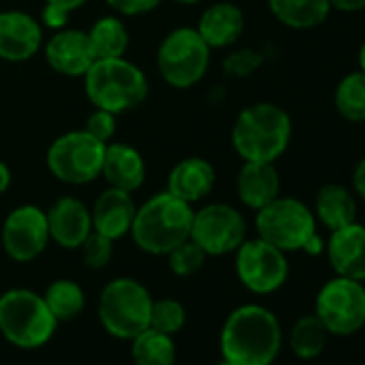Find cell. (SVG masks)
<instances>
[{
    "label": "cell",
    "instance_id": "32",
    "mask_svg": "<svg viewBox=\"0 0 365 365\" xmlns=\"http://www.w3.org/2000/svg\"><path fill=\"white\" fill-rule=\"evenodd\" d=\"M80 250H82V260H84V264L88 269H103L112 260L114 241L93 230L84 239V243L80 245Z\"/></svg>",
    "mask_w": 365,
    "mask_h": 365
},
{
    "label": "cell",
    "instance_id": "14",
    "mask_svg": "<svg viewBox=\"0 0 365 365\" xmlns=\"http://www.w3.org/2000/svg\"><path fill=\"white\" fill-rule=\"evenodd\" d=\"M43 46L41 24L24 11H0V58L7 63L31 61Z\"/></svg>",
    "mask_w": 365,
    "mask_h": 365
},
{
    "label": "cell",
    "instance_id": "7",
    "mask_svg": "<svg viewBox=\"0 0 365 365\" xmlns=\"http://www.w3.org/2000/svg\"><path fill=\"white\" fill-rule=\"evenodd\" d=\"M153 299L148 290L131 279H112L99 297V320L101 324L120 339H133L148 329Z\"/></svg>",
    "mask_w": 365,
    "mask_h": 365
},
{
    "label": "cell",
    "instance_id": "33",
    "mask_svg": "<svg viewBox=\"0 0 365 365\" xmlns=\"http://www.w3.org/2000/svg\"><path fill=\"white\" fill-rule=\"evenodd\" d=\"M264 63V56L258 50L243 48L224 58V71L232 78H250L254 76Z\"/></svg>",
    "mask_w": 365,
    "mask_h": 365
},
{
    "label": "cell",
    "instance_id": "4",
    "mask_svg": "<svg viewBox=\"0 0 365 365\" xmlns=\"http://www.w3.org/2000/svg\"><path fill=\"white\" fill-rule=\"evenodd\" d=\"M84 93L95 108L118 116L144 103L148 78L125 56L95 61L84 73Z\"/></svg>",
    "mask_w": 365,
    "mask_h": 365
},
{
    "label": "cell",
    "instance_id": "22",
    "mask_svg": "<svg viewBox=\"0 0 365 365\" xmlns=\"http://www.w3.org/2000/svg\"><path fill=\"white\" fill-rule=\"evenodd\" d=\"M196 31L211 50L230 48L245 31L243 9L235 3H215L205 9Z\"/></svg>",
    "mask_w": 365,
    "mask_h": 365
},
{
    "label": "cell",
    "instance_id": "34",
    "mask_svg": "<svg viewBox=\"0 0 365 365\" xmlns=\"http://www.w3.org/2000/svg\"><path fill=\"white\" fill-rule=\"evenodd\" d=\"M88 0H46L43 7V24L50 29H65L67 18L78 11L80 7H84Z\"/></svg>",
    "mask_w": 365,
    "mask_h": 365
},
{
    "label": "cell",
    "instance_id": "35",
    "mask_svg": "<svg viewBox=\"0 0 365 365\" xmlns=\"http://www.w3.org/2000/svg\"><path fill=\"white\" fill-rule=\"evenodd\" d=\"M84 131H88L93 138H97L103 144L112 142V138L116 135V114L95 108V112L88 114L84 123Z\"/></svg>",
    "mask_w": 365,
    "mask_h": 365
},
{
    "label": "cell",
    "instance_id": "28",
    "mask_svg": "<svg viewBox=\"0 0 365 365\" xmlns=\"http://www.w3.org/2000/svg\"><path fill=\"white\" fill-rule=\"evenodd\" d=\"M327 341L329 331L316 314L299 318L290 331V346L299 359H316L324 350Z\"/></svg>",
    "mask_w": 365,
    "mask_h": 365
},
{
    "label": "cell",
    "instance_id": "11",
    "mask_svg": "<svg viewBox=\"0 0 365 365\" xmlns=\"http://www.w3.org/2000/svg\"><path fill=\"white\" fill-rule=\"evenodd\" d=\"M247 224L239 209L213 202L194 211L192 222V241L202 247L207 256H224L237 252V247L245 241Z\"/></svg>",
    "mask_w": 365,
    "mask_h": 365
},
{
    "label": "cell",
    "instance_id": "23",
    "mask_svg": "<svg viewBox=\"0 0 365 365\" xmlns=\"http://www.w3.org/2000/svg\"><path fill=\"white\" fill-rule=\"evenodd\" d=\"M316 222H320L327 230L344 228L352 222H356V200L350 190L344 185H322L316 194V207H314Z\"/></svg>",
    "mask_w": 365,
    "mask_h": 365
},
{
    "label": "cell",
    "instance_id": "3",
    "mask_svg": "<svg viewBox=\"0 0 365 365\" xmlns=\"http://www.w3.org/2000/svg\"><path fill=\"white\" fill-rule=\"evenodd\" d=\"M194 209L168 192L148 198L133 217L131 237L133 243L155 256H165L170 250L192 237Z\"/></svg>",
    "mask_w": 365,
    "mask_h": 365
},
{
    "label": "cell",
    "instance_id": "43",
    "mask_svg": "<svg viewBox=\"0 0 365 365\" xmlns=\"http://www.w3.org/2000/svg\"><path fill=\"white\" fill-rule=\"evenodd\" d=\"M363 226H365V224H363Z\"/></svg>",
    "mask_w": 365,
    "mask_h": 365
},
{
    "label": "cell",
    "instance_id": "29",
    "mask_svg": "<svg viewBox=\"0 0 365 365\" xmlns=\"http://www.w3.org/2000/svg\"><path fill=\"white\" fill-rule=\"evenodd\" d=\"M43 301L56 320H69L84 309V292L71 279H58L50 284L43 294Z\"/></svg>",
    "mask_w": 365,
    "mask_h": 365
},
{
    "label": "cell",
    "instance_id": "6",
    "mask_svg": "<svg viewBox=\"0 0 365 365\" xmlns=\"http://www.w3.org/2000/svg\"><path fill=\"white\" fill-rule=\"evenodd\" d=\"M211 48L196 29L180 26L170 31L157 50V69L172 88H192L209 71Z\"/></svg>",
    "mask_w": 365,
    "mask_h": 365
},
{
    "label": "cell",
    "instance_id": "16",
    "mask_svg": "<svg viewBox=\"0 0 365 365\" xmlns=\"http://www.w3.org/2000/svg\"><path fill=\"white\" fill-rule=\"evenodd\" d=\"M46 215L50 239L61 247L78 250L84 243V239L93 232L91 209L80 198L63 196L50 207V211H46Z\"/></svg>",
    "mask_w": 365,
    "mask_h": 365
},
{
    "label": "cell",
    "instance_id": "25",
    "mask_svg": "<svg viewBox=\"0 0 365 365\" xmlns=\"http://www.w3.org/2000/svg\"><path fill=\"white\" fill-rule=\"evenodd\" d=\"M95 61H106V58H123L127 48H129V33L127 26L120 18L116 16H103L99 18L91 31L86 33Z\"/></svg>",
    "mask_w": 365,
    "mask_h": 365
},
{
    "label": "cell",
    "instance_id": "38",
    "mask_svg": "<svg viewBox=\"0 0 365 365\" xmlns=\"http://www.w3.org/2000/svg\"><path fill=\"white\" fill-rule=\"evenodd\" d=\"M331 9L344 11V14H356L365 9V0H329Z\"/></svg>",
    "mask_w": 365,
    "mask_h": 365
},
{
    "label": "cell",
    "instance_id": "18",
    "mask_svg": "<svg viewBox=\"0 0 365 365\" xmlns=\"http://www.w3.org/2000/svg\"><path fill=\"white\" fill-rule=\"evenodd\" d=\"M215 187V168L202 157L180 159L168 174L165 192L187 205L205 200Z\"/></svg>",
    "mask_w": 365,
    "mask_h": 365
},
{
    "label": "cell",
    "instance_id": "8",
    "mask_svg": "<svg viewBox=\"0 0 365 365\" xmlns=\"http://www.w3.org/2000/svg\"><path fill=\"white\" fill-rule=\"evenodd\" d=\"M256 230L262 241L284 254L305 250L309 239L318 235L314 211L297 198L282 196L256 211Z\"/></svg>",
    "mask_w": 365,
    "mask_h": 365
},
{
    "label": "cell",
    "instance_id": "30",
    "mask_svg": "<svg viewBox=\"0 0 365 365\" xmlns=\"http://www.w3.org/2000/svg\"><path fill=\"white\" fill-rule=\"evenodd\" d=\"M165 256H168V264H170L172 273L180 275V277L198 273L202 269L205 260H207V254L202 252V247L198 243H194L192 239L182 241L180 245L170 250Z\"/></svg>",
    "mask_w": 365,
    "mask_h": 365
},
{
    "label": "cell",
    "instance_id": "9",
    "mask_svg": "<svg viewBox=\"0 0 365 365\" xmlns=\"http://www.w3.org/2000/svg\"><path fill=\"white\" fill-rule=\"evenodd\" d=\"M106 144L84 129L58 135L46 155L48 170L67 185H86L101 176Z\"/></svg>",
    "mask_w": 365,
    "mask_h": 365
},
{
    "label": "cell",
    "instance_id": "13",
    "mask_svg": "<svg viewBox=\"0 0 365 365\" xmlns=\"http://www.w3.org/2000/svg\"><path fill=\"white\" fill-rule=\"evenodd\" d=\"M50 243L48 215L35 205L16 207L3 224V247L16 262H31Z\"/></svg>",
    "mask_w": 365,
    "mask_h": 365
},
{
    "label": "cell",
    "instance_id": "21",
    "mask_svg": "<svg viewBox=\"0 0 365 365\" xmlns=\"http://www.w3.org/2000/svg\"><path fill=\"white\" fill-rule=\"evenodd\" d=\"M279 174L275 163L267 161H245L237 176V196L254 211H260L279 196Z\"/></svg>",
    "mask_w": 365,
    "mask_h": 365
},
{
    "label": "cell",
    "instance_id": "1",
    "mask_svg": "<svg viewBox=\"0 0 365 365\" xmlns=\"http://www.w3.org/2000/svg\"><path fill=\"white\" fill-rule=\"evenodd\" d=\"M282 348V327L260 305L235 309L222 331V354L237 365H271Z\"/></svg>",
    "mask_w": 365,
    "mask_h": 365
},
{
    "label": "cell",
    "instance_id": "5",
    "mask_svg": "<svg viewBox=\"0 0 365 365\" xmlns=\"http://www.w3.org/2000/svg\"><path fill=\"white\" fill-rule=\"evenodd\" d=\"M56 329V318L43 297L33 290L16 288L0 297V331L20 348L43 346Z\"/></svg>",
    "mask_w": 365,
    "mask_h": 365
},
{
    "label": "cell",
    "instance_id": "17",
    "mask_svg": "<svg viewBox=\"0 0 365 365\" xmlns=\"http://www.w3.org/2000/svg\"><path fill=\"white\" fill-rule=\"evenodd\" d=\"M327 254L333 271L339 277L365 282V226L348 224L331 232Z\"/></svg>",
    "mask_w": 365,
    "mask_h": 365
},
{
    "label": "cell",
    "instance_id": "39",
    "mask_svg": "<svg viewBox=\"0 0 365 365\" xmlns=\"http://www.w3.org/2000/svg\"><path fill=\"white\" fill-rule=\"evenodd\" d=\"M11 187V170L5 161H0V196Z\"/></svg>",
    "mask_w": 365,
    "mask_h": 365
},
{
    "label": "cell",
    "instance_id": "12",
    "mask_svg": "<svg viewBox=\"0 0 365 365\" xmlns=\"http://www.w3.org/2000/svg\"><path fill=\"white\" fill-rule=\"evenodd\" d=\"M235 267L241 284L256 294H271L279 290L288 279L286 254L260 237L243 241L237 247Z\"/></svg>",
    "mask_w": 365,
    "mask_h": 365
},
{
    "label": "cell",
    "instance_id": "37",
    "mask_svg": "<svg viewBox=\"0 0 365 365\" xmlns=\"http://www.w3.org/2000/svg\"><path fill=\"white\" fill-rule=\"evenodd\" d=\"M352 187H354V192L359 194V198L365 202V157L354 165V172H352Z\"/></svg>",
    "mask_w": 365,
    "mask_h": 365
},
{
    "label": "cell",
    "instance_id": "24",
    "mask_svg": "<svg viewBox=\"0 0 365 365\" xmlns=\"http://www.w3.org/2000/svg\"><path fill=\"white\" fill-rule=\"evenodd\" d=\"M269 9L279 24L294 31L316 29L331 14L329 0H269Z\"/></svg>",
    "mask_w": 365,
    "mask_h": 365
},
{
    "label": "cell",
    "instance_id": "42",
    "mask_svg": "<svg viewBox=\"0 0 365 365\" xmlns=\"http://www.w3.org/2000/svg\"><path fill=\"white\" fill-rule=\"evenodd\" d=\"M217 365H237V363H232V361H228V359H224L222 363H217Z\"/></svg>",
    "mask_w": 365,
    "mask_h": 365
},
{
    "label": "cell",
    "instance_id": "27",
    "mask_svg": "<svg viewBox=\"0 0 365 365\" xmlns=\"http://www.w3.org/2000/svg\"><path fill=\"white\" fill-rule=\"evenodd\" d=\"M131 354L135 365H172L174 341L170 339V335L148 327L133 337Z\"/></svg>",
    "mask_w": 365,
    "mask_h": 365
},
{
    "label": "cell",
    "instance_id": "40",
    "mask_svg": "<svg viewBox=\"0 0 365 365\" xmlns=\"http://www.w3.org/2000/svg\"><path fill=\"white\" fill-rule=\"evenodd\" d=\"M359 69L365 73V41H363L361 48H359Z\"/></svg>",
    "mask_w": 365,
    "mask_h": 365
},
{
    "label": "cell",
    "instance_id": "10",
    "mask_svg": "<svg viewBox=\"0 0 365 365\" xmlns=\"http://www.w3.org/2000/svg\"><path fill=\"white\" fill-rule=\"evenodd\" d=\"M316 316L333 335L356 333L365 324V286L339 275L327 282L316 297Z\"/></svg>",
    "mask_w": 365,
    "mask_h": 365
},
{
    "label": "cell",
    "instance_id": "15",
    "mask_svg": "<svg viewBox=\"0 0 365 365\" xmlns=\"http://www.w3.org/2000/svg\"><path fill=\"white\" fill-rule=\"evenodd\" d=\"M46 61L61 76L84 78L95 63L88 35L78 29H58L46 43Z\"/></svg>",
    "mask_w": 365,
    "mask_h": 365
},
{
    "label": "cell",
    "instance_id": "19",
    "mask_svg": "<svg viewBox=\"0 0 365 365\" xmlns=\"http://www.w3.org/2000/svg\"><path fill=\"white\" fill-rule=\"evenodd\" d=\"M135 202L131 192L108 187L93 205L91 217H93V230L116 241L125 237L131 230L133 217H135Z\"/></svg>",
    "mask_w": 365,
    "mask_h": 365
},
{
    "label": "cell",
    "instance_id": "36",
    "mask_svg": "<svg viewBox=\"0 0 365 365\" xmlns=\"http://www.w3.org/2000/svg\"><path fill=\"white\" fill-rule=\"evenodd\" d=\"M120 16H144L161 5V0H106Z\"/></svg>",
    "mask_w": 365,
    "mask_h": 365
},
{
    "label": "cell",
    "instance_id": "41",
    "mask_svg": "<svg viewBox=\"0 0 365 365\" xmlns=\"http://www.w3.org/2000/svg\"><path fill=\"white\" fill-rule=\"evenodd\" d=\"M174 3H178V5H198V3H202V0H174Z\"/></svg>",
    "mask_w": 365,
    "mask_h": 365
},
{
    "label": "cell",
    "instance_id": "31",
    "mask_svg": "<svg viewBox=\"0 0 365 365\" xmlns=\"http://www.w3.org/2000/svg\"><path fill=\"white\" fill-rule=\"evenodd\" d=\"M182 324H185V307L174 299H159L153 301L150 307V320L148 327L155 331H161L165 335L176 333Z\"/></svg>",
    "mask_w": 365,
    "mask_h": 365
},
{
    "label": "cell",
    "instance_id": "20",
    "mask_svg": "<svg viewBox=\"0 0 365 365\" xmlns=\"http://www.w3.org/2000/svg\"><path fill=\"white\" fill-rule=\"evenodd\" d=\"M101 176L110 182V187L135 192L146 178V163L142 153L125 142H108L103 153Z\"/></svg>",
    "mask_w": 365,
    "mask_h": 365
},
{
    "label": "cell",
    "instance_id": "26",
    "mask_svg": "<svg viewBox=\"0 0 365 365\" xmlns=\"http://www.w3.org/2000/svg\"><path fill=\"white\" fill-rule=\"evenodd\" d=\"M335 110L348 123H365V73L344 76L335 88Z\"/></svg>",
    "mask_w": 365,
    "mask_h": 365
},
{
    "label": "cell",
    "instance_id": "2",
    "mask_svg": "<svg viewBox=\"0 0 365 365\" xmlns=\"http://www.w3.org/2000/svg\"><path fill=\"white\" fill-rule=\"evenodd\" d=\"M232 146L243 161L275 163L292 138L290 114L271 101L245 108L232 125Z\"/></svg>",
    "mask_w": 365,
    "mask_h": 365
}]
</instances>
